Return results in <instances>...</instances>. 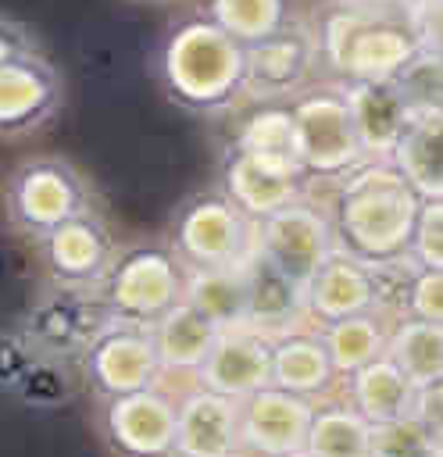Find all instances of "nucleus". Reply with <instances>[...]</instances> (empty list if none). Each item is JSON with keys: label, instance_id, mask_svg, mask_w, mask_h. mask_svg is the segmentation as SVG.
Returning <instances> with one entry per match:
<instances>
[{"label": "nucleus", "instance_id": "0eeeda50", "mask_svg": "<svg viewBox=\"0 0 443 457\" xmlns=\"http://www.w3.org/2000/svg\"><path fill=\"white\" fill-rule=\"evenodd\" d=\"M289 111L297 121L300 164L311 179H343L347 171L368 161L354 129L343 82L325 79L304 86L300 93L289 96Z\"/></svg>", "mask_w": 443, "mask_h": 457}, {"label": "nucleus", "instance_id": "c85d7f7f", "mask_svg": "<svg viewBox=\"0 0 443 457\" xmlns=\"http://www.w3.org/2000/svg\"><path fill=\"white\" fill-rule=\"evenodd\" d=\"M311 457H372V425L347 403H314V418L307 428Z\"/></svg>", "mask_w": 443, "mask_h": 457}, {"label": "nucleus", "instance_id": "58836bf2", "mask_svg": "<svg viewBox=\"0 0 443 457\" xmlns=\"http://www.w3.org/2000/svg\"><path fill=\"white\" fill-rule=\"evenodd\" d=\"M289 457H311V453H307V450H300V453H289Z\"/></svg>", "mask_w": 443, "mask_h": 457}, {"label": "nucleus", "instance_id": "72a5a7b5", "mask_svg": "<svg viewBox=\"0 0 443 457\" xmlns=\"http://www.w3.org/2000/svg\"><path fill=\"white\" fill-rule=\"evenodd\" d=\"M407 318L443 325V271L439 268H418L411 293H407Z\"/></svg>", "mask_w": 443, "mask_h": 457}, {"label": "nucleus", "instance_id": "4be33fe9", "mask_svg": "<svg viewBox=\"0 0 443 457\" xmlns=\"http://www.w3.org/2000/svg\"><path fill=\"white\" fill-rule=\"evenodd\" d=\"M343 382H347V400L357 407V414L368 425H382V421L422 414V389L400 371V364L389 353H382L372 364L357 368Z\"/></svg>", "mask_w": 443, "mask_h": 457}, {"label": "nucleus", "instance_id": "412c9836", "mask_svg": "<svg viewBox=\"0 0 443 457\" xmlns=\"http://www.w3.org/2000/svg\"><path fill=\"white\" fill-rule=\"evenodd\" d=\"M111 321V311L104 307L96 289H61L50 286V300L32 311V339L46 350H75L82 353L89 339Z\"/></svg>", "mask_w": 443, "mask_h": 457}, {"label": "nucleus", "instance_id": "9d476101", "mask_svg": "<svg viewBox=\"0 0 443 457\" xmlns=\"http://www.w3.org/2000/svg\"><path fill=\"white\" fill-rule=\"evenodd\" d=\"M257 250L293 282L307 286L318 264L336 250L332 218L314 200L300 196L282 211L268 214L264 221H257Z\"/></svg>", "mask_w": 443, "mask_h": 457}, {"label": "nucleus", "instance_id": "ea45409f", "mask_svg": "<svg viewBox=\"0 0 443 457\" xmlns=\"http://www.w3.org/2000/svg\"><path fill=\"white\" fill-rule=\"evenodd\" d=\"M139 4H168V0H139Z\"/></svg>", "mask_w": 443, "mask_h": 457}, {"label": "nucleus", "instance_id": "393cba45", "mask_svg": "<svg viewBox=\"0 0 443 457\" xmlns=\"http://www.w3.org/2000/svg\"><path fill=\"white\" fill-rule=\"evenodd\" d=\"M218 332L222 328L207 314H200L189 300H182L179 307H171L157 325H150L161 371L164 375L168 371H189V375H196V368L211 353Z\"/></svg>", "mask_w": 443, "mask_h": 457}, {"label": "nucleus", "instance_id": "39448f33", "mask_svg": "<svg viewBox=\"0 0 443 457\" xmlns=\"http://www.w3.org/2000/svg\"><path fill=\"white\" fill-rule=\"evenodd\" d=\"M164 243L186 264V271L232 268L257 253V221L236 207L222 186H214L189 193L175 207Z\"/></svg>", "mask_w": 443, "mask_h": 457}, {"label": "nucleus", "instance_id": "ddd939ff", "mask_svg": "<svg viewBox=\"0 0 443 457\" xmlns=\"http://www.w3.org/2000/svg\"><path fill=\"white\" fill-rule=\"evenodd\" d=\"M318 68V36L314 25L289 18L275 36L247 46V96L261 100H289L304 86H311Z\"/></svg>", "mask_w": 443, "mask_h": 457}, {"label": "nucleus", "instance_id": "7c9ffc66", "mask_svg": "<svg viewBox=\"0 0 443 457\" xmlns=\"http://www.w3.org/2000/svg\"><path fill=\"white\" fill-rule=\"evenodd\" d=\"M232 143L243 146V150H257V154H272V157H286V161H297L300 164L297 121H293L289 104H279V100H268L264 107H257L254 114H247Z\"/></svg>", "mask_w": 443, "mask_h": 457}, {"label": "nucleus", "instance_id": "2eb2a0df", "mask_svg": "<svg viewBox=\"0 0 443 457\" xmlns=\"http://www.w3.org/2000/svg\"><path fill=\"white\" fill-rule=\"evenodd\" d=\"M314 418V403L286 393L279 386H264L239 400V443L257 457H289L307 450V428Z\"/></svg>", "mask_w": 443, "mask_h": 457}, {"label": "nucleus", "instance_id": "1a4fd4ad", "mask_svg": "<svg viewBox=\"0 0 443 457\" xmlns=\"http://www.w3.org/2000/svg\"><path fill=\"white\" fill-rule=\"evenodd\" d=\"M61 104L64 79L43 46L0 57V139L39 132L57 118Z\"/></svg>", "mask_w": 443, "mask_h": 457}, {"label": "nucleus", "instance_id": "c9c22d12", "mask_svg": "<svg viewBox=\"0 0 443 457\" xmlns=\"http://www.w3.org/2000/svg\"><path fill=\"white\" fill-rule=\"evenodd\" d=\"M39 39L32 36V29L11 14H0V57H11V54H21V50H36Z\"/></svg>", "mask_w": 443, "mask_h": 457}, {"label": "nucleus", "instance_id": "2f4dec72", "mask_svg": "<svg viewBox=\"0 0 443 457\" xmlns=\"http://www.w3.org/2000/svg\"><path fill=\"white\" fill-rule=\"evenodd\" d=\"M436 443L439 439L422 414L372 425V457H425Z\"/></svg>", "mask_w": 443, "mask_h": 457}, {"label": "nucleus", "instance_id": "f704fd0d", "mask_svg": "<svg viewBox=\"0 0 443 457\" xmlns=\"http://www.w3.org/2000/svg\"><path fill=\"white\" fill-rule=\"evenodd\" d=\"M411 18H414V29H418L422 57L443 68V0L411 4Z\"/></svg>", "mask_w": 443, "mask_h": 457}, {"label": "nucleus", "instance_id": "4468645a", "mask_svg": "<svg viewBox=\"0 0 443 457\" xmlns=\"http://www.w3.org/2000/svg\"><path fill=\"white\" fill-rule=\"evenodd\" d=\"M175 428L179 411L157 386L104 400V436L118 457H175Z\"/></svg>", "mask_w": 443, "mask_h": 457}, {"label": "nucleus", "instance_id": "bb28decb", "mask_svg": "<svg viewBox=\"0 0 443 457\" xmlns=\"http://www.w3.org/2000/svg\"><path fill=\"white\" fill-rule=\"evenodd\" d=\"M186 300L218 328L247 325V264L189 271Z\"/></svg>", "mask_w": 443, "mask_h": 457}, {"label": "nucleus", "instance_id": "c756f323", "mask_svg": "<svg viewBox=\"0 0 443 457\" xmlns=\"http://www.w3.org/2000/svg\"><path fill=\"white\" fill-rule=\"evenodd\" d=\"M200 14H207L236 43L254 46L289 25V0H204Z\"/></svg>", "mask_w": 443, "mask_h": 457}, {"label": "nucleus", "instance_id": "f3484780", "mask_svg": "<svg viewBox=\"0 0 443 457\" xmlns=\"http://www.w3.org/2000/svg\"><path fill=\"white\" fill-rule=\"evenodd\" d=\"M347 104L354 114V129L368 161H389L404 129L414 118V100L407 96L404 82H343Z\"/></svg>", "mask_w": 443, "mask_h": 457}, {"label": "nucleus", "instance_id": "4c0bfd02", "mask_svg": "<svg viewBox=\"0 0 443 457\" xmlns=\"http://www.w3.org/2000/svg\"><path fill=\"white\" fill-rule=\"evenodd\" d=\"M425 457H443V443H436V446H432V450H429Z\"/></svg>", "mask_w": 443, "mask_h": 457}, {"label": "nucleus", "instance_id": "423d86ee", "mask_svg": "<svg viewBox=\"0 0 443 457\" xmlns=\"http://www.w3.org/2000/svg\"><path fill=\"white\" fill-rule=\"evenodd\" d=\"M186 282L189 271L168 243H136L118 250L96 293L111 318L150 328L186 300Z\"/></svg>", "mask_w": 443, "mask_h": 457}, {"label": "nucleus", "instance_id": "20e7f679", "mask_svg": "<svg viewBox=\"0 0 443 457\" xmlns=\"http://www.w3.org/2000/svg\"><path fill=\"white\" fill-rule=\"evenodd\" d=\"M89 211H96L93 186L61 154L25 157L4 182V218L11 232L32 243Z\"/></svg>", "mask_w": 443, "mask_h": 457}, {"label": "nucleus", "instance_id": "f8f14e48", "mask_svg": "<svg viewBox=\"0 0 443 457\" xmlns=\"http://www.w3.org/2000/svg\"><path fill=\"white\" fill-rule=\"evenodd\" d=\"M307 186H311V175L297 161L257 154V150H243L236 143L225 146V157H222V189L254 221H264L268 214L282 211L286 204L307 196Z\"/></svg>", "mask_w": 443, "mask_h": 457}, {"label": "nucleus", "instance_id": "a211bd4d", "mask_svg": "<svg viewBox=\"0 0 443 457\" xmlns=\"http://www.w3.org/2000/svg\"><path fill=\"white\" fill-rule=\"evenodd\" d=\"M175 457H236L239 443V400L214 389H189L179 403Z\"/></svg>", "mask_w": 443, "mask_h": 457}, {"label": "nucleus", "instance_id": "473e14b6", "mask_svg": "<svg viewBox=\"0 0 443 457\" xmlns=\"http://www.w3.org/2000/svg\"><path fill=\"white\" fill-rule=\"evenodd\" d=\"M411 257L422 268L443 271V200H422L411 236Z\"/></svg>", "mask_w": 443, "mask_h": 457}, {"label": "nucleus", "instance_id": "a878e982", "mask_svg": "<svg viewBox=\"0 0 443 457\" xmlns=\"http://www.w3.org/2000/svg\"><path fill=\"white\" fill-rule=\"evenodd\" d=\"M393 318L382 314L379 307L372 311H361V314H347V318H336V321H325L318 328L329 357H332V368L339 378L354 375L357 368L372 364L375 357L386 353L389 346V332H393Z\"/></svg>", "mask_w": 443, "mask_h": 457}, {"label": "nucleus", "instance_id": "f03ea898", "mask_svg": "<svg viewBox=\"0 0 443 457\" xmlns=\"http://www.w3.org/2000/svg\"><path fill=\"white\" fill-rule=\"evenodd\" d=\"M157 86L186 114H225L250 89L247 46L193 11L171 21L157 46Z\"/></svg>", "mask_w": 443, "mask_h": 457}, {"label": "nucleus", "instance_id": "aec40b11", "mask_svg": "<svg viewBox=\"0 0 443 457\" xmlns=\"http://www.w3.org/2000/svg\"><path fill=\"white\" fill-rule=\"evenodd\" d=\"M307 321L304 286L279 271L261 250L247 261V325L268 339L289 336Z\"/></svg>", "mask_w": 443, "mask_h": 457}, {"label": "nucleus", "instance_id": "f257e3e1", "mask_svg": "<svg viewBox=\"0 0 443 457\" xmlns=\"http://www.w3.org/2000/svg\"><path fill=\"white\" fill-rule=\"evenodd\" d=\"M318 64L336 82H393L422 61L407 4L336 0L314 25Z\"/></svg>", "mask_w": 443, "mask_h": 457}, {"label": "nucleus", "instance_id": "cd10ccee", "mask_svg": "<svg viewBox=\"0 0 443 457\" xmlns=\"http://www.w3.org/2000/svg\"><path fill=\"white\" fill-rule=\"evenodd\" d=\"M386 353L400 364V371L418 389L443 382V325H432L422 318H400L389 332Z\"/></svg>", "mask_w": 443, "mask_h": 457}, {"label": "nucleus", "instance_id": "dca6fc26", "mask_svg": "<svg viewBox=\"0 0 443 457\" xmlns=\"http://www.w3.org/2000/svg\"><path fill=\"white\" fill-rule=\"evenodd\" d=\"M196 386L232 400L272 386V339L254 332L250 325L222 328L211 353L196 368Z\"/></svg>", "mask_w": 443, "mask_h": 457}, {"label": "nucleus", "instance_id": "a19ab883", "mask_svg": "<svg viewBox=\"0 0 443 457\" xmlns=\"http://www.w3.org/2000/svg\"><path fill=\"white\" fill-rule=\"evenodd\" d=\"M397 4H407V7H411V4H418V0H397Z\"/></svg>", "mask_w": 443, "mask_h": 457}, {"label": "nucleus", "instance_id": "e433bc0d", "mask_svg": "<svg viewBox=\"0 0 443 457\" xmlns=\"http://www.w3.org/2000/svg\"><path fill=\"white\" fill-rule=\"evenodd\" d=\"M422 418L429 421V428H432L436 439L443 443V382L422 389Z\"/></svg>", "mask_w": 443, "mask_h": 457}, {"label": "nucleus", "instance_id": "9b49d317", "mask_svg": "<svg viewBox=\"0 0 443 457\" xmlns=\"http://www.w3.org/2000/svg\"><path fill=\"white\" fill-rule=\"evenodd\" d=\"M36 246H39V264L46 282L61 289H100L104 275L111 271L121 250L96 211L64 221L61 228L43 236Z\"/></svg>", "mask_w": 443, "mask_h": 457}, {"label": "nucleus", "instance_id": "7ed1b4c3", "mask_svg": "<svg viewBox=\"0 0 443 457\" xmlns=\"http://www.w3.org/2000/svg\"><path fill=\"white\" fill-rule=\"evenodd\" d=\"M418 207L422 196L393 161H364L361 168L336 179L329 218L343 250L379 264L411 253Z\"/></svg>", "mask_w": 443, "mask_h": 457}, {"label": "nucleus", "instance_id": "6e6552de", "mask_svg": "<svg viewBox=\"0 0 443 457\" xmlns=\"http://www.w3.org/2000/svg\"><path fill=\"white\" fill-rule=\"evenodd\" d=\"M82 375L100 400H118L161 382L154 336L143 325L111 318L82 350Z\"/></svg>", "mask_w": 443, "mask_h": 457}, {"label": "nucleus", "instance_id": "5701e85b", "mask_svg": "<svg viewBox=\"0 0 443 457\" xmlns=\"http://www.w3.org/2000/svg\"><path fill=\"white\" fill-rule=\"evenodd\" d=\"M339 375L318 332H289L272 339V386L297 393L304 400H325L336 389Z\"/></svg>", "mask_w": 443, "mask_h": 457}, {"label": "nucleus", "instance_id": "b1692460", "mask_svg": "<svg viewBox=\"0 0 443 457\" xmlns=\"http://www.w3.org/2000/svg\"><path fill=\"white\" fill-rule=\"evenodd\" d=\"M389 161L422 200H443V104L414 111Z\"/></svg>", "mask_w": 443, "mask_h": 457}, {"label": "nucleus", "instance_id": "6ab92c4d", "mask_svg": "<svg viewBox=\"0 0 443 457\" xmlns=\"http://www.w3.org/2000/svg\"><path fill=\"white\" fill-rule=\"evenodd\" d=\"M307 296V318H314L318 325L347 318V314H361L375 307V275L372 264L354 257L350 250H343L336 243V250L318 264V271L307 278L304 286Z\"/></svg>", "mask_w": 443, "mask_h": 457}]
</instances>
